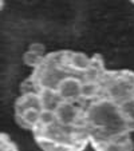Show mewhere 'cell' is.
<instances>
[{
  "mask_svg": "<svg viewBox=\"0 0 134 151\" xmlns=\"http://www.w3.org/2000/svg\"><path fill=\"white\" fill-rule=\"evenodd\" d=\"M106 78L105 91L106 98L120 103L130 96L131 86L134 84V74L130 71L111 72Z\"/></svg>",
  "mask_w": 134,
  "mask_h": 151,
  "instance_id": "obj_2",
  "label": "cell"
},
{
  "mask_svg": "<svg viewBox=\"0 0 134 151\" xmlns=\"http://www.w3.org/2000/svg\"><path fill=\"white\" fill-rule=\"evenodd\" d=\"M60 64L64 68L72 70L77 72H87L91 66V58H88L83 52H63L60 58Z\"/></svg>",
  "mask_w": 134,
  "mask_h": 151,
  "instance_id": "obj_5",
  "label": "cell"
},
{
  "mask_svg": "<svg viewBox=\"0 0 134 151\" xmlns=\"http://www.w3.org/2000/svg\"><path fill=\"white\" fill-rule=\"evenodd\" d=\"M130 98H131V99H134V84L131 86V90H130Z\"/></svg>",
  "mask_w": 134,
  "mask_h": 151,
  "instance_id": "obj_16",
  "label": "cell"
},
{
  "mask_svg": "<svg viewBox=\"0 0 134 151\" xmlns=\"http://www.w3.org/2000/svg\"><path fill=\"white\" fill-rule=\"evenodd\" d=\"M54 112L56 124L63 128L74 127L80 119V110L74 104V102L69 100H60Z\"/></svg>",
  "mask_w": 134,
  "mask_h": 151,
  "instance_id": "obj_3",
  "label": "cell"
},
{
  "mask_svg": "<svg viewBox=\"0 0 134 151\" xmlns=\"http://www.w3.org/2000/svg\"><path fill=\"white\" fill-rule=\"evenodd\" d=\"M133 1H134V0H133Z\"/></svg>",
  "mask_w": 134,
  "mask_h": 151,
  "instance_id": "obj_17",
  "label": "cell"
},
{
  "mask_svg": "<svg viewBox=\"0 0 134 151\" xmlns=\"http://www.w3.org/2000/svg\"><path fill=\"white\" fill-rule=\"evenodd\" d=\"M40 119V110L36 109H30L26 110L23 114H15V120H16L17 126L24 130H32L39 126Z\"/></svg>",
  "mask_w": 134,
  "mask_h": 151,
  "instance_id": "obj_7",
  "label": "cell"
},
{
  "mask_svg": "<svg viewBox=\"0 0 134 151\" xmlns=\"http://www.w3.org/2000/svg\"><path fill=\"white\" fill-rule=\"evenodd\" d=\"M82 119L86 127L91 130L90 137L93 142L126 138L130 131L120 111L118 103L106 96L93 100Z\"/></svg>",
  "mask_w": 134,
  "mask_h": 151,
  "instance_id": "obj_1",
  "label": "cell"
},
{
  "mask_svg": "<svg viewBox=\"0 0 134 151\" xmlns=\"http://www.w3.org/2000/svg\"><path fill=\"white\" fill-rule=\"evenodd\" d=\"M38 94L40 98V104H42V109L44 110H52L54 111L56 109V106L59 104L60 96L58 95L56 90L52 88H39L38 90Z\"/></svg>",
  "mask_w": 134,
  "mask_h": 151,
  "instance_id": "obj_8",
  "label": "cell"
},
{
  "mask_svg": "<svg viewBox=\"0 0 134 151\" xmlns=\"http://www.w3.org/2000/svg\"><path fill=\"white\" fill-rule=\"evenodd\" d=\"M102 86L98 80L86 79L82 80V87H80V98L85 100H94L99 96V92Z\"/></svg>",
  "mask_w": 134,
  "mask_h": 151,
  "instance_id": "obj_9",
  "label": "cell"
},
{
  "mask_svg": "<svg viewBox=\"0 0 134 151\" xmlns=\"http://www.w3.org/2000/svg\"><path fill=\"white\" fill-rule=\"evenodd\" d=\"M19 90H20V94H28V92H38L39 87H38L36 80L32 76H30V78H27L26 80L22 82Z\"/></svg>",
  "mask_w": 134,
  "mask_h": 151,
  "instance_id": "obj_13",
  "label": "cell"
},
{
  "mask_svg": "<svg viewBox=\"0 0 134 151\" xmlns=\"http://www.w3.org/2000/svg\"><path fill=\"white\" fill-rule=\"evenodd\" d=\"M46 55H42V54H38V52H34V51H30L27 50L23 55V62L26 66L31 67V68H36L38 66H40V63L43 62Z\"/></svg>",
  "mask_w": 134,
  "mask_h": 151,
  "instance_id": "obj_11",
  "label": "cell"
},
{
  "mask_svg": "<svg viewBox=\"0 0 134 151\" xmlns=\"http://www.w3.org/2000/svg\"><path fill=\"white\" fill-rule=\"evenodd\" d=\"M80 87H82V80L79 78L66 75L56 86V92L62 100L75 102L80 99Z\"/></svg>",
  "mask_w": 134,
  "mask_h": 151,
  "instance_id": "obj_4",
  "label": "cell"
},
{
  "mask_svg": "<svg viewBox=\"0 0 134 151\" xmlns=\"http://www.w3.org/2000/svg\"><path fill=\"white\" fill-rule=\"evenodd\" d=\"M52 124H56V119H55V112L52 110H40V119H39V126L36 128L42 127H50ZM35 128V130H36Z\"/></svg>",
  "mask_w": 134,
  "mask_h": 151,
  "instance_id": "obj_12",
  "label": "cell"
},
{
  "mask_svg": "<svg viewBox=\"0 0 134 151\" xmlns=\"http://www.w3.org/2000/svg\"><path fill=\"white\" fill-rule=\"evenodd\" d=\"M118 106H120V111L122 114L123 119L127 123L129 130L134 131V99L129 96L125 100L118 103Z\"/></svg>",
  "mask_w": 134,
  "mask_h": 151,
  "instance_id": "obj_10",
  "label": "cell"
},
{
  "mask_svg": "<svg viewBox=\"0 0 134 151\" xmlns=\"http://www.w3.org/2000/svg\"><path fill=\"white\" fill-rule=\"evenodd\" d=\"M36 109L42 110L40 104V98L38 92H28V94H22L15 102V114H23L26 110Z\"/></svg>",
  "mask_w": 134,
  "mask_h": 151,
  "instance_id": "obj_6",
  "label": "cell"
},
{
  "mask_svg": "<svg viewBox=\"0 0 134 151\" xmlns=\"http://www.w3.org/2000/svg\"><path fill=\"white\" fill-rule=\"evenodd\" d=\"M0 150H17V146L6 134H0Z\"/></svg>",
  "mask_w": 134,
  "mask_h": 151,
  "instance_id": "obj_14",
  "label": "cell"
},
{
  "mask_svg": "<svg viewBox=\"0 0 134 151\" xmlns=\"http://www.w3.org/2000/svg\"><path fill=\"white\" fill-rule=\"evenodd\" d=\"M28 50H30V51H34V52H38V54L44 55V51H46V47L43 46L42 43H32V44H30Z\"/></svg>",
  "mask_w": 134,
  "mask_h": 151,
  "instance_id": "obj_15",
  "label": "cell"
}]
</instances>
